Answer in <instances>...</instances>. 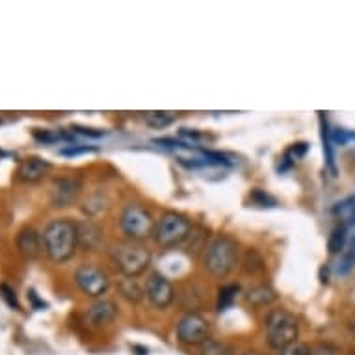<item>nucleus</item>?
Instances as JSON below:
<instances>
[{
    "instance_id": "nucleus-1",
    "label": "nucleus",
    "mask_w": 355,
    "mask_h": 355,
    "mask_svg": "<svg viewBox=\"0 0 355 355\" xmlns=\"http://www.w3.org/2000/svg\"><path fill=\"white\" fill-rule=\"evenodd\" d=\"M43 251L45 255L56 264H64L75 257L78 250V234H76V221L69 218H58L49 221L47 227L41 233Z\"/></svg>"
},
{
    "instance_id": "nucleus-2",
    "label": "nucleus",
    "mask_w": 355,
    "mask_h": 355,
    "mask_svg": "<svg viewBox=\"0 0 355 355\" xmlns=\"http://www.w3.org/2000/svg\"><path fill=\"white\" fill-rule=\"evenodd\" d=\"M239 264V242L227 234H218L203 251V266L216 279H225Z\"/></svg>"
},
{
    "instance_id": "nucleus-3",
    "label": "nucleus",
    "mask_w": 355,
    "mask_h": 355,
    "mask_svg": "<svg viewBox=\"0 0 355 355\" xmlns=\"http://www.w3.org/2000/svg\"><path fill=\"white\" fill-rule=\"evenodd\" d=\"M110 259L119 272L125 277H140L146 274L147 268L151 266L153 253L151 250L144 245L141 242H132V240H125V242H117L112 245Z\"/></svg>"
},
{
    "instance_id": "nucleus-4",
    "label": "nucleus",
    "mask_w": 355,
    "mask_h": 355,
    "mask_svg": "<svg viewBox=\"0 0 355 355\" xmlns=\"http://www.w3.org/2000/svg\"><path fill=\"white\" fill-rule=\"evenodd\" d=\"M264 329H266V343L270 348L277 352L297 343V337H300L297 318L286 309H272L264 322Z\"/></svg>"
},
{
    "instance_id": "nucleus-5",
    "label": "nucleus",
    "mask_w": 355,
    "mask_h": 355,
    "mask_svg": "<svg viewBox=\"0 0 355 355\" xmlns=\"http://www.w3.org/2000/svg\"><path fill=\"white\" fill-rule=\"evenodd\" d=\"M192 229L193 225L192 221L188 220V216L175 212V210H168L155 223L153 240L164 250H171V248L184 244L192 233Z\"/></svg>"
},
{
    "instance_id": "nucleus-6",
    "label": "nucleus",
    "mask_w": 355,
    "mask_h": 355,
    "mask_svg": "<svg viewBox=\"0 0 355 355\" xmlns=\"http://www.w3.org/2000/svg\"><path fill=\"white\" fill-rule=\"evenodd\" d=\"M157 220L153 218L149 210L140 203H128L123 207L119 214V229L132 242H144L153 236Z\"/></svg>"
},
{
    "instance_id": "nucleus-7",
    "label": "nucleus",
    "mask_w": 355,
    "mask_h": 355,
    "mask_svg": "<svg viewBox=\"0 0 355 355\" xmlns=\"http://www.w3.org/2000/svg\"><path fill=\"white\" fill-rule=\"evenodd\" d=\"M75 285L87 297H103L110 291V277L95 264H80L75 270Z\"/></svg>"
},
{
    "instance_id": "nucleus-8",
    "label": "nucleus",
    "mask_w": 355,
    "mask_h": 355,
    "mask_svg": "<svg viewBox=\"0 0 355 355\" xmlns=\"http://www.w3.org/2000/svg\"><path fill=\"white\" fill-rule=\"evenodd\" d=\"M177 338L188 346H201L210 338L209 320L199 313H187L177 322Z\"/></svg>"
},
{
    "instance_id": "nucleus-9",
    "label": "nucleus",
    "mask_w": 355,
    "mask_h": 355,
    "mask_svg": "<svg viewBox=\"0 0 355 355\" xmlns=\"http://www.w3.org/2000/svg\"><path fill=\"white\" fill-rule=\"evenodd\" d=\"M146 296L153 307L164 311L175 302L177 292H175L173 283L166 275L160 272H153L146 281Z\"/></svg>"
},
{
    "instance_id": "nucleus-10",
    "label": "nucleus",
    "mask_w": 355,
    "mask_h": 355,
    "mask_svg": "<svg viewBox=\"0 0 355 355\" xmlns=\"http://www.w3.org/2000/svg\"><path fill=\"white\" fill-rule=\"evenodd\" d=\"M82 182L76 177H60L54 179L51 187V203L54 209H65L75 203L80 193Z\"/></svg>"
},
{
    "instance_id": "nucleus-11",
    "label": "nucleus",
    "mask_w": 355,
    "mask_h": 355,
    "mask_svg": "<svg viewBox=\"0 0 355 355\" xmlns=\"http://www.w3.org/2000/svg\"><path fill=\"white\" fill-rule=\"evenodd\" d=\"M117 305L112 300H97L92 307L86 311V324L92 329H103L108 324L116 320Z\"/></svg>"
},
{
    "instance_id": "nucleus-12",
    "label": "nucleus",
    "mask_w": 355,
    "mask_h": 355,
    "mask_svg": "<svg viewBox=\"0 0 355 355\" xmlns=\"http://www.w3.org/2000/svg\"><path fill=\"white\" fill-rule=\"evenodd\" d=\"M17 250L28 261L37 259L43 251V239H41L40 231H35L30 225H24L17 233Z\"/></svg>"
},
{
    "instance_id": "nucleus-13",
    "label": "nucleus",
    "mask_w": 355,
    "mask_h": 355,
    "mask_svg": "<svg viewBox=\"0 0 355 355\" xmlns=\"http://www.w3.org/2000/svg\"><path fill=\"white\" fill-rule=\"evenodd\" d=\"M51 162L45 158L30 157L21 160L17 168V179L23 182H40L51 171Z\"/></svg>"
},
{
    "instance_id": "nucleus-14",
    "label": "nucleus",
    "mask_w": 355,
    "mask_h": 355,
    "mask_svg": "<svg viewBox=\"0 0 355 355\" xmlns=\"http://www.w3.org/2000/svg\"><path fill=\"white\" fill-rule=\"evenodd\" d=\"M76 234H78V248L84 251H95L103 242V231L94 220L76 221Z\"/></svg>"
},
{
    "instance_id": "nucleus-15",
    "label": "nucleus",
    "mask_w": 355,
    "mask_h": 355,
    "mask_svg": "<svg viewBox=\"0 0 355 355\" xmlns=\"http://www.w3.org/2000/svg\"><path fill=\"white\" fill-rule=\"evenodd\" d=\"M110 207V199L106 196V192L99 190V192L89 193L84 203H82V212L87 216V218H95V216L105 214L106 210Z\"/></svg>"
},
{
    "instance_id": "nucleus-16",
    "label": "nucleus",
    "mask_w": 355,
    "mask_h": 355,
    "mask_svg": "<svg viewBox=\"0 0 355 355\" xmlns=\"http://www.w3.org/2000/svg\"><path fill=\"white\" fill-rule=\"evenodd\" d=\"M277 300V294L272 286L268 285H255L245 292V302L253 307H266Z\"/></svg>"
},
{
    "instance_id": "nucleus-17",
    "label": "nucleus",
    "mask_w": 355,
    "mask_h": 355,
    "mask_svg": "<svg viewBox=\"0 0 355 355\" xmlns=\"http://www.w3.org/2000/svg\"><path fill=\"white\" fill-rule=\"evenodd\" d=\"M117 288H119V294L130 303H140L144 300V296H146V286H141L132 277H125V279L119 281Z\"/></svg>"
},
{
    "instance_id": "nucleus-18",
    "label": "nucleus",
    "mask_w": 355,
    "mask_h": 355,
    "mask_svg": "<svg viewBox=\"0 0 355 355\" xmlns=\"http://www.w3.org/2000/svg\"><path fill=\"white\" fill-rule=\"evenodd\" d=\"M177 119L175 112H162V110H153V112H144V121L153 128H166Z\"/></svg>"
},
{
    "instance_id": "nucleus-19",
    "label": "nucleus",
    "mask_w": 355,
    "mask_h": 355,
    "mask_svg": "<svg viewBox=\"0 0 355 355\" xmlns=\"http://www.w3.org/2000/svg\"><path fill=\"white\" fill-rule=\"evenodd\" d=\"M348 245V231L344 225H338L331 231L329 234V240H327V250L331 255H337V253H344Z\"/></svg>"
},
{
    "instance_id": "nucleus-20",
    "label": "nucleus",
    "mask_w": 355,
    "mask_h": 355,
    "mask_svg": "<svg viewBox=\"0 0 355 355\" xmlns=\"http://www.w3.org/2000/svg\"><path fill=\"white\" fill-rule=\"evenodd\" d=\"M242 264H244V270L248 274H262L264 272V259L261 257V253L255 250V248H250L245 251L244 259H242Z\"/></svg>"
},
{
    "instance_id": "nucleus-21",
    "label": "nucleus",
    "mask_w": 355,
    "mask_h": 355,
    "mask_svg": "<svg viewBox=\"0 0 355 355\" xmlns=\"http://www.w3.org/2000/svg\"><path fill=\"white\" fill-rule=\"evenodd\" d=\"M199 354L201 355H234V349L223 340H216L209 338L199 346Z\"/></svg>"
},
{
    "instance_id": "nucleus-22",
    "label": "nucleus",
    "mask_w": 355,
    "mask_h": 355,
    "mask_svg": "<svg viewBox=\"0 0 355 355\" xmlns=\"http://www.w3.org/2000/svg\"><path fill=\"white\" fill-rule=\"evenodd\" d=\"M322 136H324V151H326L327 157V164H329V168L331 171H335V155H333V135L329 127H327V123L322 119Z\"/></svg>"
},
{
    "instance_id": "nucleus-23",
    "label": "nucleus",
    "mask_w": 355,
    "mask_h": 355,
    "mask_svg": "<svg viewBox=\"0 0 355 355\" xmlns=\"http://www.w3.org/2000/svg\"><path fill=\"white\" fill-rule=\"evenodd\" d=\"M355 266V240L348 245V250H344L340 264H338V274H348L349 270Z\"/></svg>"
},
{
    "instance_id": "nucleus-24",
    "label": "nucleus",
    "mask_w": 355,
    "mask_h": 355,
    "mask_svg": "<svg viewBox=\"0 0 355 355\" xmlns=\"http://www.w3.org/2000/svg\"><path fill=\"white\" fill-rule=\"evenodd\" d=\"M236 292H239V286L234 285H227V286H221L220 288V311L231 305V302L236 296Z\"/></svg>"
},
{
    "instance_id": "nucleus-25",
    "label": "nucleus",
    "mask_w": 355,
    "mask_h": 355,
    "mask_svg": "<svg viewBox=\"0 0 355 355\" xmlns=\"http://www.w3.org/2000/svg\"><path fill=\"white\" fill-rule=\"evenodd\" d=\"M0 296L2 300L10 305L12 309H19V300H17V294L13 288H10L8 285H0Z\"/></svg>"
},
{
    "instance_id": "nucleus-26",
    "label": "nucleus",
    "mask_w": 355,
    "mask_h": 355,
    "mask_svg": "<svg viewBox=\"0 0 355 355\" xmlns=\"http://www.w3.org/2000/svg\"><path fill=\"white\" fill-rule=\"evenodd\" d=\"M279 355H311V348L303 343H294L291 346H286L285 349H281Z\"/></svg>"
},
{
    "instance_id": "nucleus-27",
    "label": "nucleus",
    "mask_w": 355,
    "mask_h": 355,
    "mask_svg": "<svg viewBox=\"0 0 355 355\" xmlns=\"http://www.w3.org/2000/svg\"><path fill=\"white\" fill-rule=\"evenodd\" d=\"M240 355H266V354H262V352H257V349H248V352H244V354H240Z\"/></svg>"
},
{
    "instance_id": "nucleus-28",
    "label": "nucleus",
    "mask_w": 355,
    "mask_h": 355,
    "mask_svg": "<svg viewBox=\"0 0 355 355\" xmlns=\"http://www.w3.org/2000/svg\"><path fill=\"white\" fill-rule=\"evenodd\" d=\"M0 123H2V119H0Z\"/></svg>"
}]
</instances>
